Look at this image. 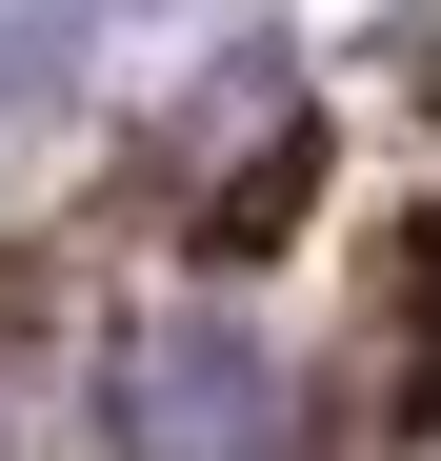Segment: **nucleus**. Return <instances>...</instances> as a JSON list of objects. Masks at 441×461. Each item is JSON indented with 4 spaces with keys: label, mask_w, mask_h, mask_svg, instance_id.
I'll use <instances>...</instances> for the list:
<instances>
[{
    "label": "nucleus",
    "mask_w": 441,
    "mask_h": 461,
    "mask_svg": "<svg viewBox=\"0 0 441 461\" xmlns=\"http://www.w3.org/2000/svg\"><path fill=\"white\" fill-rule=\"evenodd\" d=\"M0 381H21V281H0Z\"/></svg>",
    "instance_id": "obj_2"
},
{
    "label": "nucleus",
    "mask_w": 441,
    "mask_h": 461,
    "mask_svg": "<svg viewBox=\"0 0 441 461\" xmlns=\"http://www.w3.org/2000/svg\"><path fill=\"white\" fill-rule=\"evenodd\" d=\"M121 461H281V361L220 321V301L140 321L121 341Z\"/></svg>",
    "instance_id": "obj_1"
}]
</instances>
